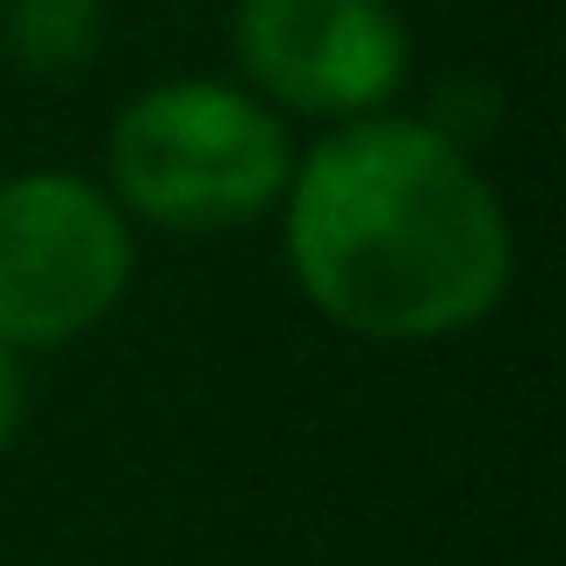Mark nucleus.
<instances>
[{
    "label": "nucleus",
    "instance_id": "f257e3e1",
    "mask_svg": "<svg viewBox=\"0 0 566 566\" xmlns=\"http://www.w3.org/2000/svg\"><path fill=\"white\" fill-rule=\"evenodd\" d=\"M287 265L316 316L374 345L459 337L510 294L516 237L467 144L409 115H352L294 166Z\"/></svg>",
    "mask_w": 566,
    "mask_h": 566
},
{
    "label": "nucleus",
    "instance_id": "f03ea898",
    "mask_svg": "<svg viewBox=\"0 0 566 566\" xmlns=\"http://www.w3.org/2000/svg\"><path fill=\"white\" fill-rule=\"evenodd\" d=\"M294 180L287 123L259 94L222 80L144 86L108 129L115 208L180 237L244 230L273 216Z\"/></svg>",
    "mask_w": 566,
    "mask_h": 566
},
{
    "label": "nucleus",
    "instance_id": "7ed1b4c3",
    "mask_svg": "<svg viewBox=\"0 0 566 566\" xmlns=\"http://www.w3.org/2000/svg\"><path fill=\"white\" fill-rule=\"evenodd\" d=\"M137 244L108 187L80 172L0 180V345L51 352L108 323Z\"/></svg>",
    "mask_w": 566,
    "mask_h": 566
},
{
    "label": "nucleus",
    "instance_id": "20e7f679",
    "mask_svg": "<svg viewBox=\"0 0 566 566\" xmlns=\"http://www.w3.org/2000/svg\"><path fill=\"white\" fill-rule=\"evenodd\" d=\"M237 65L265 108L352 123L395 101L409 29L387 0H237Z\"/></svg>",
    "mask_w": 566,
    "mask_h": 566
},
{
    "label": "nucleus",
    "instance_id": "39448f33",
    "mask_svg": "<svg viewBox=\"0 0 566 566\" xmlns=\"http://www.w3.org/2000/svg\"><path fill=\"white\" fill-rule=\"evenodd\" d=\"M101 0H0V57L36 86H65L101 57Z\"/></svg>",
    "mask_w": 566,
    "mask_h": 566
},
{
    "label": "nucleus",
    "instance_id": "423d86ee",
    "mask_svg": "<svg viewBox=\"0 0 566 566\" xmlns=\"http://www.w3.org/2000/svg\"><path fill=\"white\" fill-rule=\"evenodd\" d=\"M22 409H29V380H22V359L0 345V444L22 430Z\"/></svg>",
    "mask_w": 566,
    "mask_h": 566
}]
</instances>
